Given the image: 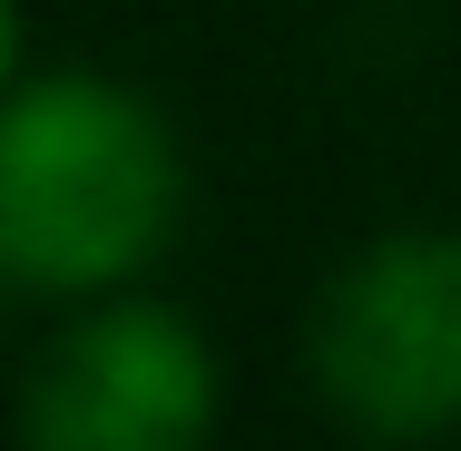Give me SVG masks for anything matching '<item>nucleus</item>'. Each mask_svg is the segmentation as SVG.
Masks as SVG:
<instances>
[{
    "instance_id": "39448f33",
    "label": "nucleus",
    "mask_w": 461,
    "mask_h": 451,
    "mask_svg": "<svg viewBox=\"0 0 461 451\" xmlns=\"http://www.w3.org/2000/svg\"><path fill=\"white\" fill-rule=\"evenodd\" d=\"M10 284H20V275H10V266H0V294H10Z\"/></svg>"
},
{
    "instance_id": "f257e3e1",
    "label": "nucleus",
    "mask_w": 461,
    "mask_h": 451,
    "mask_svg": "<svg viewBox=\"0 0 461 451\" xmlns=\"http://www.w3.org/2000/svg\"><path fill=\"white\" fill-rule=\"evenodd\" d=\"M177 138L108 79H40L0 98V266L50 294L138 275L177 226Z\"/></svg>"
},
{
    "instance_id": "20e7f679",
    "label": "nucleus",
    "mask_w": 461,
    "mask_h": 451,
    "mask_svg": "<svg viewBox=\"0 0 461 451\" xmlns=\"http://www.w3.org/2000/svg\"><path fill=\"white\" fill-rule=\"evenodd\" d=\"M10 50H20V10L0 0V79H10Z\"/></svg>"
},
{
    "instance_id": "7ed1b4c3",
    "label": "nucleus",
    "mask_w": 461,
    "mask_h": 451,
    "mask_svg": "<svg viewBox=\"0 0 461 451\" xmlns=\"http://www.w3.org/2000/svg\"><path fill=\"white\" fill-rule=\"evenodd\" d=\"M216 354L158 304H98L20 383V451H206Z\"/></svg>"
},
{
    "instance_id": "f03ea898",
    "label": "nucleus",
    "mask_w": 461,
    "mask_h": 451,
    "mask_svg": "<svg viewBox=\"0 0 461 451\" xmlns=\"http://www.w3.org/2000/svg\"><path fill=\"white\" fill-rule=\"evenodd\" d=\"M314 392L373 442L461 422V236H383L314 294Z\"/></svg>"
}]
</instances>
